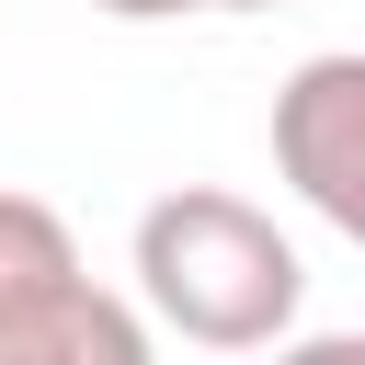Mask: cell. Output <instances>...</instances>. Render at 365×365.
I'll return each mask as SVG.
<instances>
[{
	"label": "cell",
	"mask_w": 365,
	"mask_h": 365,
	"mask_svg": "<svg viewBox=\"0 0 365 365\" xmlns=\"http://www.w3.org/2000/svg\"><path fill=\"white\" fill-rule=\"evenodd\" d=\"M297 297H308V262L251 194L171 182L137 217V308L160 331H182L205 354H274V342H297Z\"/></svg>",
	"instance_id": "obj_1"
},
{
	"label": "cell",
	"mask_w": 365,
	"mask_h": 365,
	"mask_svg": "<svg viewBox=\"0 0 365 365\" xmlns=\"http://www.w3.org/2000/svg\"><path fill=\"white\" fill-rule=\"evenodd\" d=\"M0 365H148L137 297L91 285L68 217L0 182Z\"/></svg>",
	"instance_id": "obj_2"
},
{
	"label": "cell",
	"mask_w": 365,
	"mask_h": 365,
	"mask_svg": "<svg viewBox=\"0 0 365 365\" xmlns=\"http://www.w3.org/2000/svg\"><path fill=\"white\" fill-rule=\"evenodd\" d=\"M274 182H297L308 217H331L365 251V46L297 57L274 91Z\"/></svg>",
	"instance_id": "obj_3"
},
{
	"label": "cell",
	"mask_w": 365,
	"mask_h": 365,
	"mask_svg": "<svg viewBox=\"0 0 365 365\" xmlns=\"http://www.w3.org/2000/svg\"><path fill=\"white\" fill-rule=\"evenodd\" d=\"M274 365H365V331H297L274 342Z\"/></svg>",
	"instance_id": "obj_4"
},
{
	"label": "cell",
	"mask_w": 365,
	"mask_h": 365,
	"mask_svg": "<svg viewBox=\"0 0 365 365\" xmlns=\"http://www.w3.org/2000/svg\"><path fill=\"white\" fill-rule=\"evenodd\" d=\"M91 11H114V23H171V11H194V0H91Z\"/></svg>",
	"instance_id": "obj_5"
},
{
	"label": "cell",
	"mask_w": 365,
	"mask_h": 365,
	"mask_svg": "<svg viewBox=\"0 0 365 365\" xmlns=\"http://www.w3.org/2000/svg\"><path fill=\"white\" fill-rule=\"evenodd\" d=\"M194 11H285V0H194Z\"/></svg>",
	"instance_id": "obj_6"
}]
</instances>
